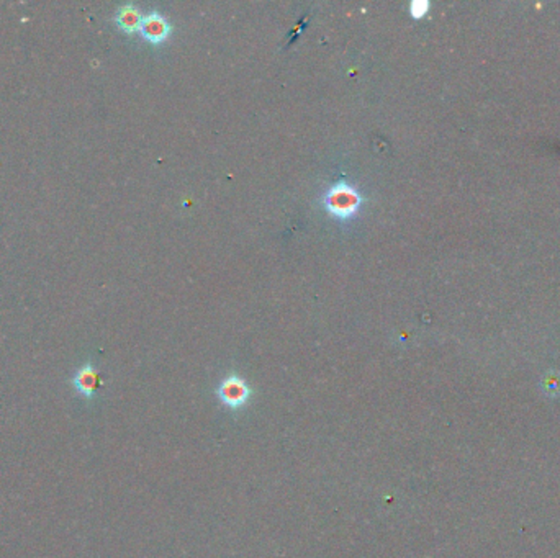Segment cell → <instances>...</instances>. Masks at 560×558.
<instances>
[{
  "instance_id": "1",
  "label": "cell",
  "mask_w": 560,
  "mask_h": 558,
  "mask_svg": "<svg viewBox=\"0 0 560 558\" xmlns=\"http://www.w3.org/2000/svg\"><path fill=\"white\" fill-rule=\"evenodd\" d=\"M323 205L331 217L339 221H349L356 218L364 205L363 193L347 182H338L326 190Z\"/></svg>"
},
{
  "instance_id": "2",
  "label": "cell",
  "mask_w": 560,
  "mask_h": 558,
  "mask_svg": "<svg viewBox=\"0 0 560 558\" xmlns=\"http://www.w3.org/2000/svg\"><path fill=\"white\" fill-rule=\"evenodd\" d=\"M217 395L224 406L231 408V410H240L249 401L253 390L249 388L244 379L238 375H229L220 383Z\"/></svg>"
},
{
  "instance_id": "3",
  "label": "cell",
  "mask_w": 560,
  "mask_h": 558,
  "mask_svg": "<svg viewBox=\"0 0 560 558\" xmlns=\"http://www.w3.org/2000/svg\"><path fill=\"white\" fill-rule=\"evenodd\" d=\"M139 33L146 41L153 43V45H160V43H164L171 37L172 26L166 17L161 15L160 12H151L143 17Z\"/></svg>"
},
{
  "instance_id": "4",
  "label": "cell",
  "mask_w": 560,
  "mask_h": 558,
  "mask_svg": "<svg viewBox=\"0 0 560 558\" xmlns=\"http://www.w3.org/2000/svg\"><path fill=\"white\" fill-rule=\"evenodd\" d=\"M118 28L128 34H133L139 32L141 21H143V15H141L139 8L135 3H125L117 10V17H115Z\"/></svg>"
},
{
  "instance_id": "5",
  "label": "cell",
  "mask_w": 560,
  "mask_h": 558,
  "mask_svg": "<svg viewBox=\"0 0 560 558\" xmlns=\"http://www.w3.org/2000/svg\"><path fill=\"white\" fill-rule=\"evenodd\" d=\"M74 385L82 395L92 397L97 390V385H99V373H97L94 366L86 363V366L79 368L76 377H74Z\"/></svg>"
},
{
  "instance_id": "6",
  "label": "cell",
  "mask_w": 560,
  "mask_h": 558,
  "mask_svg": "<svg viewBox=\"0 0 560 558\" xmlns=\"http://www.w3.org/2000/svg\"><path fill=\"white\" fill-rule=\"evenodd\" d=\"M427 8H429V3L425 2V0H416V2H413L409 6V13H412V17H414V19H420V17L427 12Z\"/></svg>"
}]
</instances>
